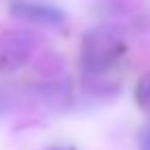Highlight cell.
I'll return each mask as SVG.
<instances>
[{"mask_svg": "<svg viewBox=\"0 0 150 150\" xmlns=\"http://www.w3.org/2000/svg\"><path fill=\"white\" fill-rule=\"evenodd\" d=\"M11 13L17 19H23L35 25H45V27H62L66 23L64 11L47 2H37V0H13Z\"/></svg>", "mask_w": 150, "mask_h": 150, "instance_id": "obj_3", "label": "cell"}, {"mask_svg": "<svg viewBox=\"0 0 150 150\" xmlns=\"http://www.w3.org/2000/svg\"><path fill=\"white\" fill-rule=\"evenodd\" d=\"M136 101L138 105L150 113V72H146L136 84Z\"/></svg>", "mask_w": 150, "mask_h": 150, "instance_id": "obj_5", "label": "cell"}, {"mask_svg": "<svg viewBox=\"0 0 150 150\" xmlns=\"http://www.w3.org/2000/svg\"><path fill=\"white\" fill-rule=\"evenodd\" d=\"M37 37L27 29L8 31L0 37V72H13L23 68L35 54Z\"/></svg>", "mask_w": 150, "mask_h": 150, "instance_id": "obj_2", "label": "cell"}, {"mask_svg": "<svg viewBox=\"0 0 150 150\" xmlns=\"http://www.w3.org/2000/svg\"><path fill=\"white\" fill-rule=\"evenodd\" d=\"M138 144H140V150H150V123H146L138 136Z\"/></svg>", "mask_w": 150, "mask_h": 150, "instance_id": "obj_6", "label": "cell"}, {"mask_svg": "<svg viewBox=\"0 0 150 150\" xmlns=\"http://www.w3.org/2000/svg\"><path fill=\"white\" fill-rule=\"evenodd\" d=\"M140 2L142 0H101V6L109 15H127V13L136 11L140 6Z\"/></svg>", "mask_w": 150, "mask_h": 150, "instance_id": "obj_4", "label": "cell"}, {"mask_svg": "<svg viewBox=\"0 0 150 150\" xmlns=\"http://www.w3.org/2000/svg\"><path fill=\"white\" fill-rule=\"evenodd\" d=\"M125 52V37L123 31L115 25H99L84 33L82 37V66L86 76L97 78L107 74L123 56Z\"/></svg>", "mask_w": 150, "mask_h": 150, "instance_id": "obj_1", "label": "cell"}]
</instances>
